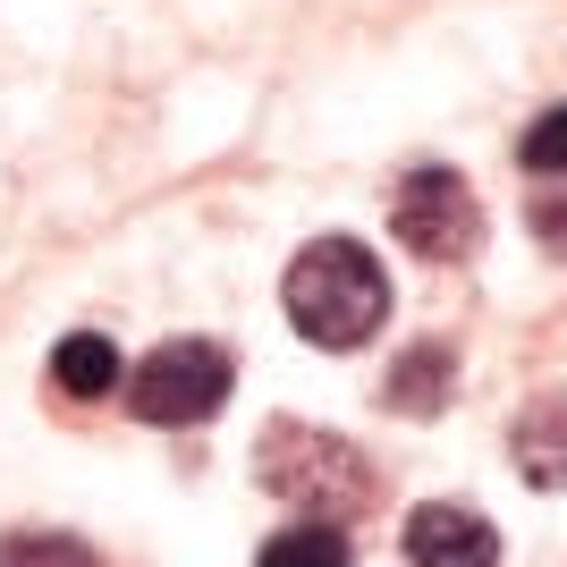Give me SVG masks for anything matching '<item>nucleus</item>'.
<instances>
[{"mask_svg":"<svg viewBox=\"0 0 567 567\" xmlns=\"http://www.w3.org/2000/svg\"><path fill=\"white\" fill-rule=\"evenodd\" d=\"M280 306L288 322L313 339V348H364V339L390 322V271L373 262V246H355V237H313L306 255L288 262L280 280Z\"/></svg>","mask_w":567,"mask_h":567,"instance_id":"obj_1","label":"nucleus"},{"mask_svg":"<svg viewBox=\"0 0 567 567\" xmlns=\"http://www.w3.org/2000/svg\"><path fill=\"white\" fill-rule=\"evenodd\" d=\"M262 483L280 499H297V508H313V517H355L364 499H373V474H364V457L348 450V441H331V432L313 424H271L262 432Z\"/></svg>","mask_w":567,"mask_h":567,"instance_id":"obj_2","label":"nucleus"},{"mask_svg":"<svg viewBox=\"0 0 567 567\" xmlns=\"http://www.w3.org/2000/svg\"><path fill=\"white\" fill-rule=\"evenodd\" d=\"M229 381H237L229 348H213V339H169V348H153L136 373H127V406H136L144 424L178 432V424H204V415H220Z\"/></svg>","mask_w":567,"mask_h":567,"instance_id":"obj_3","label":"nucleus"},{"mask_svg":"<svg viewBox=\"0 0 567 567\" xmlns=\"http://www.w3.org/2000/svg\"><path fill=\"white\" fill-rule=\"evenodd\" d=\"M390 229L415 262H466L483 246V204L457 169H406L399 178V204H390Z\"/></svg>","mask_w":567,"mask_h":567,"instance_id":"obj_4","label":"nucleus"},{"mask_svg":"<svg viewBox=\"0 0 567 567\" xmlns=\"http://www.w3.org/2000/svg\"><path fill=\"white\" fill-rule=\"evenodd\" d=\"M399 550H406V567H499L492 517H474V508H457V499H424V508L406 517Z\"/></svg>","mask_w":567,"mask_h":567,"instance_id":"obj_5","label":"nucleus"},{"mask_svg":"<svg viewBox=\"0 0 567 567\" xmlns=\"http://www.w3.org/2000/svg\"><path fill=\"white\" fill-rule=\"evenodd\" d=\"M517 474L534 483V492H559L567 483V399L559 390L525 399V415H517Z\"/></svg>","mask_w":567,"mask_h":567,"instance_id":"obj_6","label":"nucleus"},{"mask_svg":"<svg viewBox=\"0 0 567 567\" xmlns=\"http://www.w3.org/2000/svg\"><path fill=\"white\" fill-rule=\"evenodd\" d=\"M51 381H60L69 399H111L118 381H127V364H118V348L102 331H69L51 348Z\"/></svg>","mask_w":567,"mask_h":567,"instance_id":"obj_7","label":"nucleus"},{"mask_svg":"<svg viewBox=\"0 0 567 567\" xmlns=\"http://www.w3.org/2000/svg\"><path fill=\"white\" fill-rule=\"evenodd\" d=\"M450 381H457L450 348H406L399 373H390V406H399V415H441V406H450Z\"/></svg>","mask_w":567,"mask_h":567,"instance_id":"obj_8","label":"nucleus"},{"mask_svg":"<svg viewBox=\"0 0 567 567\" xmlns=\"http://www.w3.org/2000/svg\"><path fill=\"white\" fill-rule=\"evenodd\" d=\"M255 567H355V550H348V534H339V525L306 517V525H288V534H271Z\"/></svg>","mask_w":567,"mask_h":567,"instance_id":"obj_9","label":"nucleus"},{"mask_svg":"<svg viewBox=\"0 0 567 567\" xmlns=\"http://www.w3.org/2000/svg\"><path fill=\"white\" fill-rule=\"evenodd\" d=\"M517 162L534 169V178H567V102H550V111L534 118V127H525Z\"/></svg>","mask_w":567,"mask_h":567,"instance_id":"obj_10","label":"nucleus"},{"mask_svg":"<svg viewBox=\"0 0 567 567\" xmlns=\"http://www.w3.org/2000/svg\"><path fill=\"white\" fill-rule=\"evenodd\" d=\"M0 567H85V559H76V550H60V543H18Z\"/></svg>","mask_w":567,"mask_h":567,"instance_id":"obj_11","label":"nucleus"},{"mask_svg":"<svg viewBox=\"0 0 567 567\" xmlns=\"http://www.w3.org/2000/svg\"><path fill=\"white\" fill-rule=\"evenodd\" d=\"M534 229H543L550 246H567V213H559V204H534Z\"/></svg>","mask_w":567,"mask_h":567,"instance_id":"obj_12","label":"nucleus"}]
</instances>
